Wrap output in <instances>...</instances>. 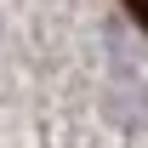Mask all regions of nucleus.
<instances>
[{"mask_svg":"<svg viewBox=\"0 0 148 148\" xmlns=\"http://www.w3.org/2000/svg\"><path fill=\"white\" fill-rule=\"evenodd\" d=\"M125 6H131V17H137V23H148V0H125Z\"/></svg>","mask_w":148,"mask_h":148,"instance_id":"f257e3e1","label":"nucleus"}]
</instances>
